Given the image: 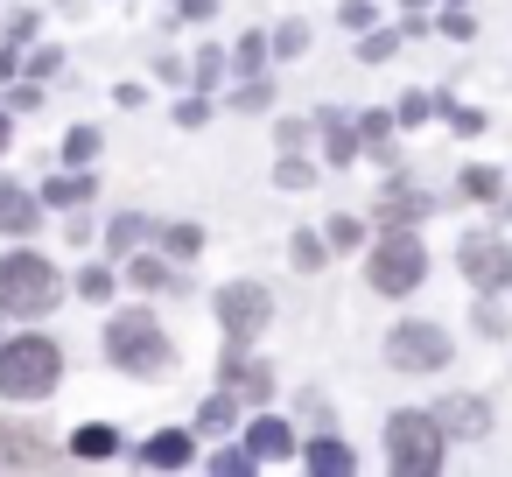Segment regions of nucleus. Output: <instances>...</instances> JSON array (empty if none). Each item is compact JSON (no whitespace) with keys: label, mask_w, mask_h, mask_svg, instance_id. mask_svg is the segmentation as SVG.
Segmentation results:
<instances>
[{"label":"nucleus","mask_w":512,"mask_h":477,"mask_svg":"<svg viewBox=\"0 0 512 477\" xmlns=\"http://www.w3.org/2000/svg\"><path fill=\"white\" fill-rule=\"evenodd\" d=\"M50 302H57V267L43 253H8V260H0V309L43 316Z\"/></svg>","instance_id":"4"},{"label":"nucleus","mask_w":512,"mask_h":477,"mask_svg":"<svg viewBox=\"0 0 512 477\" xmlns=\"http://www.w3.org/2000/svg\"><path fill=\"white\" fill-rule=\"evenodd\" d=\"M463 274H470L477 288H512V246L491 239V232H470V239H463Z\"/></svg>","instance_id":"8"},{"label":"nucleus","mask_w":512,"mask_h":477,"mask_svg":"<svg viewBox=\"0 0 512 477\" xmlns=\"http://www.w3.org/2000/svg\"><path fill=\"white\" fill-rule=\"evenodd\" d=\"M127 274H134V281H141V288H176V274H169V267H162V260H134V267H127Z\"/></svg>","instance_id":"21"},{"label":"nucleus","mask_w":512,"mask_h":477,"mask_svg":"<svg viewBox=\"0 0 512 477\" xmlns=\"http://www.w3.org/2000/svg\"><path fill=\"white\" fill-rule=\"evenodd\" d=\"M57 379H64V351L50 337L0 344V393L8 400H43V393H57Z\"/></svg>","instance_id":"1"},{"label":"nucleus","mask_w":512,"mask_h":477,"mask_svg":"<svg viewBox=\"0 0 512 477\" xmlns=\"http://www.w3.org/2000/svg\"><path fill=\"white\" fill-rule=\"evenodd\" d=\"M71 449H78L85 463H99V456H113V449H120V435H113L106 421H85V428L71 435Z\"/></svg>","instance_id":"14"},{"label":"nucleus","mask_w":512,"mask_h":477,"mask_svg":"<svg viewBox=\"0 0 512 477\" xmlns=\"http://www.w3.org/2000/svg\"><path fill=\"white\" fill-rule=\"evenodd\" d=\"M288 449H295V428H288V421H274V414H260V421H253V456H260V463H274V456H288Z\"/></svg>","instance_id":"12"},{"label":"nucleus","mask_w":512,"mask_h":477,"mask_svg":"<svg viewBox=\"0 0 512 477\" xmlns=\"http://www.w3.org/2000/svg\"><path fill=\"white\" fill-rule=\"evenodd\" d=\"M302 43H309V29H302V22H281V43H274V50H281V57H295Z\"/></svg>","instance_id":"24"},{"label":"nucleus","mask_w":512,"mask_h":477,"mask_svg":"<svg viewBox=\"0 0 512 477\" xmlns=\"http://www.w3.org/2000/svg\"><path fill=\"white\" fill-rule=\"evenodd\" d=\"M141 232H148V225H141V218H113V246H134V239H141Z\"/></svg>","instance_id":"28"},{"label":"nucleus","mask_w":512,"mask_h":477,"mask_svg":"<svg viewBox=\"0 0 512 477\" xmlns=\"http://www.w3.org/2000/svg\"><path fill=\"white\" fill-rule=\"evenodd\" d=\"M323 134H330V155H337V162H351V127H337V120H323Z\"/></svg>","instance_id":"25"},{"label":"nucleus","mask_w":512,"mask_h":477,"mask_svg":"<svg viewBox=\"0 0 512 477\" xmlns=\"http://www.w3.org/2000/svg\"><path fill=\"white\" fill-rule=\"evenodd\" d=\"M225 379H232L246 400H267V386H274V372H267L260 358H225Z\"/></svg>","instance_id":"13"},{"label":"nucleus","mask_w":512,"mask_h":477,"mask_svg":"<svg viewBox=\"0 0 512 477\" xmlns=\"http://www.w3.org/2000/svg\"><path fill=\"white\" fill-rule=\"evenodd\" d=\"M106 358L134 379H155V372H169V337L148 309H127V316L106 323Z\"/></svg>","instance_id":"2"},{"label":"nucleus","mask_w":512,"mask_h":477,"mask_svg":"<svg viewBox=\"0 0 512 477\" xmlns=\"http://www.w3.org/2000/svg\"><path fill=\"white\" fill-rule=\"evenodd\" d=\"M78 288H85V302H106V295H113V274H106V267H92Z\"/></svg>","instance_id":"23"},{"label":"nucleus","mask_w":512,"mask_h":477,"mask_svg":"<svg viewBox=\"0 0 512 477\" xmlns=\"http://www.w3.org/2000/svg\"><path fill=\"white\" fill-rule=\"evenodd\" d=\"M85 197H92L85 176H50V204H85Z\"/></svg>","instance_id":"17"},{"label":"nucleus","mask_w":512,"mask_h":477,"mask_svg":"<svg viewBox=\"0 0 512 477\" xmlns=\"http://www.w3.org/2000/svg\"><path fill=\"white\" fill-rule=\"evenodd\" d=\"M435 421H442V435H463V442L491 435V407H484V400H470V393L442 400V407H435Z\"/></svg>","instance_id":"10"},{"label":"nucleus","mask_w":512,"mask_h":477,"mask_svg":"<svg viewBox=\"0 0 512 477\" xmlns=\"http://www.w3.org/2000/svg\"><path fill=\"white\" fill-rule=\"evenodd\" d=\"M239 421V407H232V393H218V400H204V414H197V428H232Z\"/></svg>","instance_id":"18"},{"label":"nucleus","mask_w":512,"mask_h":477,"mask_svg":"<svg viewBox=\"0 0 512 477\" xmlns=\"http://www.w3.org/2000/svg\"><path fill=\"white\" fill-rule=\"evenodd\" d=\"M330 246H337V253H344V246H358V225H351V218H337V225H330Z\"/></svg>","instance_id":"29"},{"label":"nucleus","mask_w":512,"mask_h":477,"mask_svg":"<svg viewBox=\"0 0 512 477\" xmlns=\"http://www.w3.org/2000/svg\"><path fill=\"white\" fill-rule=\"evenodd\" d=\"M309 470H316V477H344V470H351V449L323 435V442H309Z\"/></svg>","instance_id":"15"},{"label":"nucleus","mask_w":512,"mask_h":477,"mask_svg":"<svg viewBox=\"0 0 512 477\" xmlns=\"http://www.w3.org/2000/svg\"><path fill=\"white\" fill-rule=\"evenodd\" d=\"M463 190H470V197H498V176H491V169H470Z\"/></svg>","instance_id":"26"},{"label":"nucleus","mask_w":512,"mask_h":477,"mask_svg":"<svg viewBox=\"0 0 512 477\" xmlns=\"http://www.w3.org/2000/svg\"><path fill=\"white\" fill-rule=\"evenodd\" d=\"M421 274H428V253H421V239L386 225V239L372 246V267H365V281H372L379 295H414V288H421Z\"/></svg>","instance_id":"5"},{"label":"nucleus","mask_w":512,"mask_h":477,"mask_svg":"<svg viewBox=\"0 0 512 477\" xmlns=\"http://www.w3.org/2000/svg\"><path fill=\"white\" fill-rule=\"evenodd\" d=\"M141 456H148L155 470H176V463H190V435H155Z\"/></svg>","instance_id":"16"},{"label":"nucleus","mask_w":512,"mask_h":477,"mask_svg":"<svg viewBox=\"0 0 512 477\" xmlns=\"http://www.w3.org/2000/svg\"><path fill=\"white\" fill-rule=\"evenodd\" d=\"M386 358H393L400 372H442V365H449V330H442V323H393Z\"/></svg>","instance_id":"7"},{"label":"nucleus","mask_w":512,"mask_h":477,"mask_svg":"<svg viewBox=\"0 0 512 477\" xmlns=\"http://www.w3.org/2000/svg\"><path fill=\"white\" fill-rule=\"evenodd\" d=\"M0 155H8V120H0Z\"/></svg>","instance_id":"30"},{"label":"nucleus","mask_w":512,"mask_h":477,"mask_svg":"<svg viewBox=\"0 0 512 477\" xmlns=\"http://www.w3.org/2000/svg\"><path fill=\"white\" fill-rule=\"evenodd\" d=\"M92 155H99V134H92V127H78V134L64 141V162H78V169H85Z\"/></svg>","instance_id":"19"},{"label":"nucleus","mask_w":512,"mask_h":477,"mask_svg":"<svg viewBox=\"0 0 512 477\" xmlns=\"http://www.w3.org/2000/svg\"><path fill=\"white\" fill-rule=\"evenodd\" d=\"M295 267L316 274V267H323V239H295Z\"/></svg>","instance_id":"27"},{"label":"nucleus","mask_w":512,"mask_h":477,"mask_svg":"<svg viewBox=\"0 0 512 477\" xmlns=\"http://www.w3.org/2000/svg\"><path fill=\"white\" fill-rule=\"evenodd\" d=\"M43 463H50V442H43V428L0 421V470H43Z\"/></svg>","instance_id":"9"},{"label":"nucleus","mask_w":512,"mask_h":477,"mask_svg":"<svg viewBox=\"0 0 512 477\" xmlns=\"http://www.w3.org/2000/svg\"><path fill=\"white\" fill-rule=\"evenodd\" d=\"M0 232H36V197L22 190V183H0Z\"/></svg>","instance_id":"11"},{"label":"nucleus","mask_w":512,"mask_h":477,"mask_svg":"<svg viewBox=\"0 0 512 477\" xmlns=\"http://www.w3.org/2000/svg\"><path fill=\"white\" fill-rule=\"evenodd\" d=\"M162 246H169V253H197L204 232H197V225H162Z\"/></svg>","instance_id":"20"},{"label":"nucleus","mask_w":512,"mask_h":477,"mask_svg":"<svg viewBox=\"0 0 512 477\" xmlns=\"http://www.w3.org/2000/svg\"><path fill=\"white\" fill-rule=\"evenodd\" d=\"M253 463H260L253 449H218V463H211V470H218V477H246Z\"/></svg>","instance_id":"22"},{"label":"nucleus","mask_w":512,"mask_h":477,"mask_svg":"<svg viewBox=\"0 0 512 477\" xmlns=\"http://www.w3.org/2000/svg\"><path fill=\"white\" fill-rule=\"evenodd\" d=\"M442 449H449V435H442V421L435 414H393L386 421V463L393 470H407V477H428L435 463H442Z\"/></svg>","instance_id":"3"},{"label":"nucleus","mask_w":512,"mask_h":477,"mask_svg":"<svg viewBox=\"0 0 512 477\" xmlns=\"http://www.w3.org/2000/svg\"><path fill=\"white\" fill-rule=\"evenodd\" d=\"M218 323H225V344H253V337L274 323L267 288H260V281H232V288L218 295Z\"/></svg>","instance_id":"6"}]
</instances>
